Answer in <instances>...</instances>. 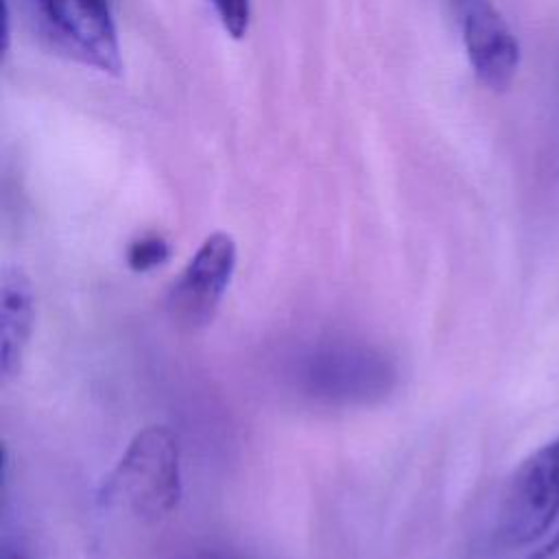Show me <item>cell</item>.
<instances>
[{
    "label": "cell",
    "mask_w": 559,
    "mask_h": 559,
    "mask_svg": "<svg viewBox=\"0 0 559 559\" xmlns=\"http://www.w3.org/2000/svg\"><path fill=\"white\" fill-rule=\"evenodd\" d=\"M179 441L168 426H146L127 443L100 498L142 522L168 518L181 500Z\"/></svg>",
    "instance_id": "6da1fadb"
},
{
    "label": "cell",
    "mask_w": 559,
    "mask_h": 559,
    "mask_svg": "<svg viewBox=\"0 0 559 559\" xmlns=\"http://www.w3.org/2000/svg\"><path fill=\"white\" fill-rule=\"evenodd\" d=\"M297 382L306 395L325 404H367L391 391L395 367L369 345L334 343L304 356Z\"/></svg>",
    "instance_id": "7a4b0ae2"
},
{
    "label": "cell",
    "mask_w": 559,
    "mask_h": 559,
    "mask_svg": "<svg viewBox=\"0 0 559 559\" xmlns=\"http://www.w3.org/2000/svg\"><path fill=\"white\" fill-rule=\"evenodd\" d=\"M559 518V435L531 452L509 478L498 511V537L507 546L539 539Z\"/></svg>",
    "instance_id": "3957f363"
},
{
    "label": "cell",
    "mask_w": 559,
    "mask_h": 559,
    "mask_svg": "<svg viewBox=\"0 0 559 559\" xmlns=\"http://www.w3.org/2000/svg\"><path fill=\"white\" fill-rule=\"evenodd\" d=\"M48 37L72 59L107 74L122 70L109 0H33Z\"/></svg>",
    "instance_id": "277c9868"
},
{
    "label": "cell",
    "mask_w": 559,
    "mask_h": 559,
    "mask_svg": "<svg viewBox=\"0 0 559 559\" xmlns=\"http://www.w3.org/2000/svg\"><path fill=\"white\" fill-rule=\"evenodd\" d=\"M238 249L227 231L210 234L168 288V310L177 323L197 330L207 325L236 271Z\"/></svg>",
    "instance_id": "5b68a950"
},
{
    "label": "cell",
    "mask_w": 559,
    "mask_h": 559,
    "mask_svg": "<svg viewBox=\"0 0 559 559\" xmlns=\"http://www.w3.org/2000/svg\"><path fill=\"white\" fill-rule=\"evenodd\" d=\"M456 24L465 55L476 79L493 90L504 92L520 70V41L498 7L491 0H448Z\"/></svg>",
    "instance_id": "8992f818"
},
{
    "label": "cell",
    "mask_w": 559,
    "mask_h": 559,
    "mask_svg": "<svg viewBox=\"0 0 559 559\" xmlns=\"http://www.w3.org/2000/svg\"><path fill=\"white\" fill-rule=\"evenodd\" d=\"M35 328V288L20 266H4L0 277V373L11 382L24 365Z\"/></svg>",
    "instance_id": "52a82bcc"
},
{
    "label": "cell",
    "mask_w": 559,
    "mask_h": 559,
    "mask_svg": "<svg viewBox=\"0 0 559 559\" xmlns=\"http://www.w3.org/2000/svg\"><path fill=\"white\" fill-rule=\"evenodd\" d=\"M170 258V242L159 234H144L129 242L127 264L135 273H146L162 266Z\"/></svg>",
    "instance_id": "ba28073f"
},
{
    "label": "cell",
    "mask_w": 559,
    "mask_h": 559,
    "mask_svg": "<svg viewBox=\"0 0 559 559\" xmlns=\"http://www.w3.org/2000/svg\"><path fill=\"white\" fill-rule=\"evenodd\" d=\"M214 9L221 26L234 39H240L249 31L251 0H207Z\"/></svg>",
    "instance_id": "9c48e42d"
},
{
    "label": "cell",
    "mask_w": 559,
    "mask_h": 559,
    "mask_svg": "<svg viewBox=\"0 0 559 559\" xmlns=\"http://www.w3.org/2000/svg\"><path fill=\"white\" fill-rule=\"evenodd\" d=\"M528 559H559V528H557V533H555L542 548H537Z\"/></svg>",
    "instance_id": "30bf717a"
},
{
    "label": "cell",
    "mask_w": 559,
    "mask_h": 559,
    "mask_svg": "<svg viewBox=\"0 0 559 559\" xmlns=\"http://www.w3.org/2000/svg\"><path fill=\"white\" fill-rule=\"evenodd\" d=\"M0 559H28V557H26L24 552H20V550H11V548H4Z\"/></svg>",
    "instance_id": "8fae6325"
}]
</instances>
